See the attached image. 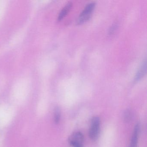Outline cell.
<instances>
[{
  "label": "cell",
  "mask_w": 147,
  "mask_h": 147,
  "mask_svg": "<svg viewBox=\"0 0 147 147\" xmlns=\"http://www.w3.org/2000/svg\"><path fill=\"white\" fill-rule=\"evenodd\" d=\"M95 6V3L93 2L89 3L86 6L78 18L77 24H82L89 20L94 10Z\"/></svg>",
  "instance_id": "1"
},
{
  "label": "cell",
  "mask_w": 147,
  "mask_h": 147,
  "mask_svg": "<svg viewBox=\"0 0 147 147\" xmlns=\"http://www.w3.org/2000/svg\"><path fill=\"white\" fill-rule=\"evenodd\" d=\"M100 120L98 117H94L92 119L91 128L89 131V137L92 140H95L98 138L99 132Z\"/></svg>",
  "instance_id": "2"
},
{
  "label": "cell",
  "mask_w": 147,
  "mask_h": 147,
  "mask_svg": "<svg viewBox=\"0 0 147 147\" xmlns=\"http://www.w3.org/2000/svg\"><path fill=\"white\" fill-rule=\"evenodd\" d=\"M70 145L75 144H83L84 142V136L80 132H76L73 133L69 138Z\"/></svg>",
  "instance_id": "3"
},
{
  "label": "cell",
  "mask_w": 147,
  "mask_h": 147,
  "mask_svg": "<svg viewBox=\"0 0 147 147\" xmlns=\"http://www.w3.org/2000/svg\"><path fill=\"white\" fill-rule=\"evenodd\" d=\"M140 132V125L138 124L135 126L134 131L131 137L130 144L129 147H137L138 141V136Z\"/></svg>",
  "instance_id": "4"
},
{
  "label": "cell",
  "mask_w": 147,
  "mask_h": 147,
  "mask_svg": "<svg viewBox=\"0 0 147 147\" xmlns=\"http://www.w3.org/2000/svg\"><path fill=\"white\" fill-rule=\"evenodd\" d=\"M146 61H145L141 66V67L138 71L136 76L135 80L136 81L140 80L145 75L146 73Z\"/></svg>",
  "instance_id": "5"
},
{
  "label": "cell",
  "mask_w": 147,
  "mask_h": 147,
  "mask_svg": "<svg viewBox=\"0 0 147 147\" xmlns=\"http://www.w3.org/2000/svg\"><path fill=\"white\" fill-rule=\"evenodd\" d=\"M72 3L69 2L63 7V9L61 10V12L59 13L58 17V21H61V20H62L67 16V14L70 11V9L72 7Z\"/></svg>",
  "instance_id": "6"
},
{
  "label": "cell",
  "mask_w": 147,
  "mask_h": 147,
  "mask_svg": "<svg viewBox=\"0 0 147 147\" xmlns=\"http://www.w3.org/2000/svg\"><path fill=\"white\" fill-rule=\"evenodd\" d=\"M61 112H60V109L58 107H57L55 110V122L56 123H58L60 120V117H61Z\"/></svg>",
  "instance_id": "7"
},
{
  "label": "cell",
  "mask_w": 147,
  "mask_h": 147,
  "mask_svg": "<svg viewBox=\"0 0 147 147\" xmlns=\"http://www.w3.org/2000/svg\"><path fill=\"white\" fill-rule=\"evenodd\" d=\"M117 28V24H114L113 25H112V27H111V29H110V31H109V34L110 35H112L113 34L115 31L116 30V28Z\"/></svg>",
  "instance_id": "8"
},
{
  "label": "cell",
  "mask_w": 147,
  "mask_h": 147,
  "mask_svg": "<svg viewBox=\"0 0 147 147\" xmlns=\"http://www.w3.org/2000/svg\"><path fill=\"white\" fill-rule=\"evenodd\" d=\"M131 114L129 113V112H127L125 113V119L127 121V120H129L130 119H131Z\"/></svg>",
  "instance_id": "9"
},
{
  "label": "cell",
  "mask_w": 147,
  "mask_h": 147,
  "mask_svg": "<svg viewBox=\"0 0 147 147\" xmlns=\"http://www.w3.org/2000/svg\"><path fill=\"white\" fill-rule=\"evenodd\" d=\"M70 146L71 147H83V144H75Z\"/></svg>",
  "instance_id": "10"
}]
</instances>
